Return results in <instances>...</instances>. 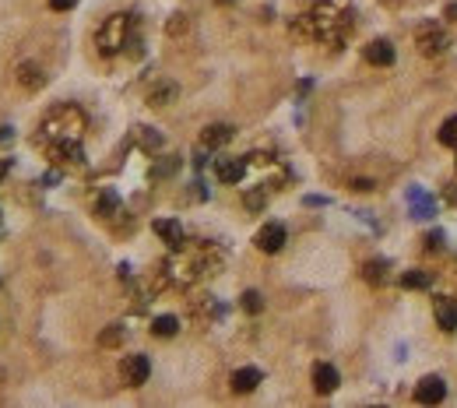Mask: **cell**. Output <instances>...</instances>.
Instances as JSON below:
<instances>
[{
  "mask_svg": "<svg viewBox=\"0 0 457 408\" xmlns=\"http://www.w3.org/2000/svg\"><path fill=\"white\" fill-rule=\"evenodd\" d=\"M176 165H180V158H165L162 165H155V169H151V177H169V172H173Z\"/></svg>",
  "mask_w": 457,
  "mask_h": 408,
  "instance_id": "484cf974",
  "label": "cell"
},
{
  "mask_svg": "<svg viewBox=\"0 0 457 408\" xmlns=\"http://www.w3.org/2000/svg\"><path fill=\"white\" fill-rule=\"evenodd\" d=\"M260 380H264V377H260L257 366H243V370L233 373V391H236V394H250V391H257Z\"/></svg>",
  "mask_w": 457,
  "mask_h": 408,
  "instance_id": "9a60e30c",
  "label": "cell"
},
{
  "mask_svg": "<svg viewBox=\"0 0 457 408\" xmlns=\"http://www.w3.org/2000/svg\"><path fill=\"white\" fill-rule=\"evenodd\" d=\"M233 134H236L233 124H208L204 134H201V145H204V148H222V145L233 141Z\"/></svg>",
  "mask_w": 457,
  "mask_h": 408,
  "instance_id": "7c38bea8",
  "label": "cell"
},
{
  "mask_svg": "<svg viewBox=\"0 0 457 408\" xmlns=\"http://www.w3.org/2000/svg\"><path fill=\"white\" fill-rule=\"evenodd\" d=\"M151 229L162 236V243H165L169 250H183L187 232H183V225H180L176 218H155V225H151Z\"/></svg>",
  "mask_w": 457,
  "mask_h": 408,
  "instance_id": "ba28073f",
  "label": "cell"
},
{
  "mask_svg": "<svg viewBox=\"0 0 457 408\" xmlns=\"http://www.w3.org/2000/svg\"><path fill=\"white\" fill-rule=\"evenodd\" d=\"M240 303H243V310H247V313H260V310H264V296L257 293V288H247Z\"/></svg>",
  "mask_w": 457,
  "mask_h": 408,
  "instance_id": "603a6c76",
  "label": "cell"
},
{
  "mask_svg": "<svg viewBox=\"0 0 457 408\" xmlns=\"http://www.w3.org/2000/svg\"><path fill=\"white\" fill-rule=\"evenodd\" d=\"M247 172V158H218L215 162V177L222 183H240Z\"/></svg>",
  "mask_w": 457,
  "mask_h": 408,
  "instance_id": "30bf717a",
  "label": "cell"
},
{
  "mask_svg": "<svg viewBox=\"0 0 457 408\" xmlns=\"http://www.w3.org/2000/svg\"><path fill=\"white\" fill-rule=\"evenodd\" d=\"M415 42H419V53H422V56H440V53L447 49V32H443L440 25H419Z\"/></svg>",
  "mask_w": 457,
  "mask_h": 408,
  "instance_id": "5b68a950",
  "label": "cell"
},
{
  "mask_svg": "<svg viewBox=\"0 0 457 408\" xmlns=\"http://www.w3.org/2000/svg\"><path fill=\"white\" fill-rule=\"evenodd\" d=\"M74 4H78V0H49V8H53V11H71Z\"/></svg>",
  "mask_w": 457,
  "mask_h": 408,
  "instance_id": "f546056e",
  "label": "cell"
},
{
  "mask_svg": "<svg viewBox=\"0 0 457 408\" xmlns=\"http://www.w3.org/2000/svg\"><path fill=\"white\" fill-rule=\"evenodd\" d=\"M436 324L443 331H457V303L454 300H436Z\"/></svg>",
  "mask_w": 457,
  "mask_h": 408,
  "instance_id": "2e32d148",
  "label": "cell"
},
{
  "mask_svg": "<svg viewBox=\"0 0 457 408\" xmlns=\"http://www.w3.org/2000/svg\"><path fill=\"white\" fill-rule=\"evenodd\" d=\"M131 28H134V18H131V15H113V18H106V25H102L99 35H95L99 53L113 56V53H120L124 46H131Z\"/></svg>",
  "mask_w": 457,
  "mask_h": 408,
  "instance_id": "3957f363",
  "label": "cell"
},
{
  "mask_svg": "<svg viewBox=\"0 0 457 408\" xmlns=\"http://www.w3.org/2000/svg\"><path fill=\"white\" fill-rule=\"evenodd\" d=\"M183 28H187V18H183V15H173V22H169V32L176 35V32H183Z\"/></svg>",
  "mask_w": 457,
  "mask_h": 408,
  "instance_id": "f1b7e54d",
  "label": "cell"
},
{
  "mask_svg": "<svg viewBox=\"0 0 457 408\" xmlns=\"http://www.w3.org/2000/svg\"><path fill=\"white\" fill-rule=\"evenodd\" d=\"M49 158H53L56 165H81V162H85V152H81L78 141H53V145H49Z\"/></svg>",
  "mask_w": 457,
  "mask_h": 408,
  "instance_id": "9c48e42d",
  "label": "cell"
},
{
  "mask_svg": "<svg viewBox=\"0 0 457 408\" xmlns=\"http://www.w3.org/2000/svg\"><path fill=\"white\" fill-rule=\"evenodd\" d=\"M176 95H180V88H176L173 81H158V85L148 92V102H151V106H169Z\"/></svg>",
  "mask_w": 457,
  "mask_h": 408,
  "instance_id": "e0dca14e",
  "label": "cell"
},
{
  "mask_svg": "<svg viewBox=\"0 0 457 408\" xmlns=\"http://www.w3.org/2000/svg\"><path fill=\"white\" fill-rule=\"evenodd\" d=\"M117 204H120V197H117V190H102V194H99V201H95V215H102V218H109L113 211H117Z\"/></svg>",
  "mask_w": 457,
  "mask_h": 408,
  "instance_id": "ffe728a7",
  "label": "cell"
},
{
  "mask_svg": "<svg viewBox=\"0 0 457 408\" xmlns=\"http://www.w3.org/2000/svg\"><path fill=\"white\" fill-rule=\"evenodd\" d=\"M366 60H369L373 67H390V64H394V46H390L387 39H373V42L366 46Z\"/></svg>",
  "mask_w": 457,
  "mask_h": 408,
  "instance_id": "5bb4252c",
  "label": "cell"
},
{
  "mask_svg": "<svg viewBox=\"0 0 457 408\" xmlns=\"http://www.w3.org/2000/svg\"><path fill=\"white\" fill-rule=\"evenodd\" d=\"M8 172H11V158H0V180H4Z\"/></svg>",
  "mask_w": 457,
  "mask_h": 408,
  "instance_id": "d6a6232c",
  "label": "cell"
},
{
  "mask_svg": "<svg viewBox=\"0 0 457 408\" xmlns=\"http://www.w3.org/2000/svg\"><path fill=\"white\" fill-rule=\"evenodd\" d=\"M408 201H412V208H415V218H429V215H433V208H436V204H433V197H426L419 187H412V190H408Z\"/></svg>",
  "mask_w": 457,
  "mask_h": 408,
  "instance_id": "d6986e66",
  "label": "cell"
},
{
  "mask_svg": "<svg viewBox=\"0 0 457 408\" xmlns=\"http://www.w3.org/2000/svg\"><path fill=\"white\" fill-rule=\"evenodd\" d=\"M363 278H366L369 285H380V281L387 278V261H369V264L363 268Z\"/></svg>",
  "mask_w": 457,
  "mask_h": 408,
  "instance_id": "7402d4cb",
  "label": "cell"
},
{
  "mask_svg": "<svg viewBox=\"0 0 457 408\" xmlns=\"http://www.w3.org/2000/svg\"><path fill=\"white\" fill-rule=\"evenodd\" d=\"M11 138H15V131H11V127H0V145H8Z\"/></svg>",
  "mask_w": 457,
  "mask_h": 408,
  "instance_id": "1f68e13d",
  "label": "cell"
},
{
  "mask_svg": "<svg viewBox=\"0 0 457 408\" xmlns=\"http://www.w3.org/2000/svg\"><path fill=\"white\" fill-rule=\"evenodd\" d=\"M447 18H450V22H457V4H450V8H447Z\"/></svg>",
  "mask_w": 457,
  "mask_h": 408,
  "instance_id": "e575fe53",
  "label": "cell"
},
{
  "mask_svg": "<svg viewBox=\"0 0 457 408\" xmlns=\"http://www.w3.org/2000/svg\"><path fill=\"white\" fill-rule=\"evenodd\" d=\"M18 85L25 88V92H39L42 85H46V74H42V67L39 64H32V60H25V64H18Z\"/></svg>",
  "mask_w": 457,
  "mask_h": 408,
  "instance_id": "4fadbf2b",
  "label": "cell"
},
{
  "mask_svg": "<svg viewBox=\"0 0 457 408\" xmlns=\"http://www.w3.org/2000/svg\"><path fill=\"white\" fill-rule=\"evenodd\" d=\"M120 377H124L127 387H141V384H148V377H151V363H148V356H124V363H120Z\"/></svg>",
  "mask_w": 457,
  "mask_h": 408,
  "instance_id": "8992f818",
  "label": "cell"
},
{
  "mask_svg": "<svg viewBox=\"0 0 457 408\" xmlns=\"http://www.w3.org/2000/svg\"><path fill=\"white\" fill-rule=\"evenodd\" d=\"M120 341H124V327H120V324H109V327L99 334V345H106V348L120 345Z\"/></svg>",
  "mask_w": 457,
  "mask_h": 408,
  "instance_id": "cb8c5ba5",
  "label": "cell"
},
{
  "mask_svg": "<svg viewBox=\"0 0 457 408\" xmlns=\"http://www.w3.org/2000/svg\"><path fill=\"white\" fill-rule=\"evenodd\" d=\"M352 190H359V194H369V190H373V180H352Z\"/></svg>",
  "mask_w": 457,
  "mask_h": 408,
  "instance_id": "4dcf8cb0",
  "label": "cell"
},
{
  "mask_svg": "<svg viewBox=\"0 0 457 408\" xmlns=\"http://www.w3.org/2000/svg\"><path fill=\"white\" fill-rule=\"evenodd\" d=\"M443 398H447V380L443 377L429 373V377L419 380V387H415V401L419 405H440Z\"/></svg>",
  "mask_w": 457,
  "mask_h": 408,
  "instance_id": "52a82bcc",
  "label": "cell"
},
{
  "mask_svg": "<svg viewBox=\"0 0 457 408\" xmlns=\"http://www.w3.org/2000/svg\"><path fill=\"white\" fill-rule=\"evenodd\" d=\"M380 4H383V8H401L405 0H380Z\"/></svg>",
  "mask_w": 457,
  "mask_h": 408,
  "instance_id": "836d02e7",
  "label": "cell"
},
{
  "mask_svg": "<svg viewBox=\"0 0 457 408\" xmlns=\"http://www.w3.org/2000/svg\"><path fill=\"white\" fill-rule=\"evenodd\" d=\"M81 131H85V113L78 106H56L42 124V138L49 141H78Z\"/></svg>",
  "mask_w": 457,
  "mask_h": 408,
  "instance_id": "7a4b0ae2",
  "label": "cell"
},
{
  "mask_svg": "<svg viewBox=\"0 0 457 408\" xmlns=\"http://www.w3.org/2000/svg\"><path fill=\"white\" fill-rule=\"evenodd\" d=\"M436 138H440L443 148H457V116H450V120L440 124V134H436Z\"/></svg>",
  "mask_w": 457,
  "mask_h": 408,
  "instance_id": "44dd1931",
  "label": "cell"
},
{
  "mask_svg": "<svg viewBox=\"0 0 457 408\" xmlns=\"http://www.w3.org/2000/svg\"><path fill=\"white\" fill-rule=\"evenodd\" d=\"M285 240H289V232H285V225L281 222H264L260 229H257V250L260 254H278L281 247H285Z\"/></svg>",
  "mask_w": 457,
  "mask_h": 408,
  "instance_id": "277c9868",
  "label": "cell"
},
{
  "mask_svg": "<svg viewBox=\"0 0 457 408\" xmlns=\"http://www.w3.org/2000/svg\"><path fill=\"white\" fill-rule=\"evenodd\" d=\"M401 285H405V288H429V275H426V271H405V275H401Z\"/></svg>",
  "mask_w": 457,
  "mask_h": 408,
  "instance_id": "d4e9b609",
  "label": "cell"
},
{
  "mask_svg": "<svg viewBox=\"0 0 457 408\" xmlns=\"http://www.w3.org/2000/svg\"><path fill=\"white\" fill-rule=\"evenodd\" d=\"M338 384H341V377H338V370L331 363H317L313 366V387H317V394H334Z\"/></svg>",
  "mask_w": 457,
  "mask_h": 408,
  "instance_id": "8fae6325",
  "label": "cell"
},
{
  "mask_svg": "<svg viewBox=\"0 0 457 408\" xmlns=\"http://www.w3.org/2000/svg\"><path fill=\"white\" fill-rule=\"evenodd\" d=\"M426 247H429V250H440V247H443V232H429V236H426Z\"/></svg>",
  "mask_w": 457,
  "mask_h": 408,
  "instance_id": "83f0119b",
  "label": "cell"
},
{
  "mask_svg": "<svg viewBox=\"0 0 457 408\" xmlns=\"http://www.w3.org/2000/svg\"><path fill=\"white\" fill-rule=\"evenodd\" d=\"M176 331H180V320H176L173 313H162V317L151 320V334H155V338H173Z\"/></svg>",
  "mask_w": 457,
  "mask_h": 408,
  "instance_id": "ac0fdd59",
  "label": "cell"
},
{
  "mask_svg": "<svg viewBox=\"0 0 457 408\" xmlns=\"http://www.w3.org/2000/svg\"><path fill=\"white\" fill-rule=\"evenodd\" d=\"M247 208H250V211L264 208V190H254V194H247Z\"/></svg>",
  "mask_w": 457,
  "mask_h": 408,
  "instance_id": "4316f807",
  "label": "cell"
},
{
  "mask_svg": "<svg viewBox=\"0 0 457 408\" xmlns=\"http://www.w3.org/2000/svg\"><path fill=\"white\" fill-rule=\"evenodd\" d=\"M306 22H310V32L317 39L338 42L341 35L352 28V11H349L345 0H324V4L313 8V15H306Z\"/></svg>",
  "mask_w": 457,
  "mask_h": 408,
  "instance_id": "6da1fadb",
  "label": "cell"
}]
</instances>
